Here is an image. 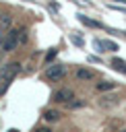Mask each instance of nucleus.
<instances>
[{
	"label": "nucleus",
	"instance_id": "obj_18",
	"mask_svg": "<svg viewBox=\"0 0 126 132\" xmlns=\"http://www.w3.org/2000/svg\"><path fill=\"white\" fill-rule=\"evenodd\" d=\"M8 132H19V130H8Z\"/></svg>",
	"mask_w": 126,
	"mask_h": 132
},
{
	"label": "nucleus",
	"instance_id": "obj_10",
	"mask_svg": "<svg viewBox=\"0 0 126 132\" xmlns=\"http://www.w3.org/2000/svg\"><path fill=\"white\" fill-rule=\"evenodd\" d=\"M114 87H116V82H109V80H103V82H99V85H97V91H101V93H103V91H112Z\"/></svg>",
	"mask_w": 126,
	"mask_h": 132
},
{
	"label": "nucleus",
	"instance_id": "obj_17",
	"mask_svg": "<svg viewBox=\"0 0 126 132\" xmlns=\"http://www.w3.org/2000/svg\"><path fill=\"white\" fill-rule=\"evenodd\" d=\"M2 41H4V31H0V47H2Z\"/></svg>",
	"mask_w": 126,
	"mask_h": 132
},
{
	"label": "nucleus",
	"instance_id": "obj_9",
	"mask_svg": "<svg viewBox=\"0 0 126 132\" xmlns=\"http://www.w3.org/2000/svg\"><path fill=\"white\" fill-rule=\"evenodd\" d=\"M43 120H45V122H58V120H60V111H58V109H45Z\"/></svg>",
	"mask_w": 126,
	"mask_h": 132
},
{
	"label": "nucleus",
	"instance_id": "obj_2",
	"mask_svg": "<svg viewBox=\"0 0 126 132\" xmlns=\"http://www.w3.org/2000/svg\"><path fill=\"white\" fill-rule=\"evenodd\" d=\"M17 45H21V33H19V29H12L4 35L2 52H12V50H17Z\"/></svg>",
	"mask_w": 126,
	"mask_h": 132
},
{
	"label": "nucleus",
	"instance_id": "obj_16",
	"mask_svg": "<svg viewBox=\"0 0 126 132\" xmlns=\"http://www.w3.org/2000/svg\"><path fill=\"white\" fill-rule=\"evenodd\" d=\"M72 41H74L76 45H83V39H81V37H76V35H72Z\"/></svg>",
	"mask_w": 126,
	"mask_h": 132
},
{
	"label": "nucleus",
	"instance_id": "obj_7",
	"mask_svg": "<svg viewBox=\"0 0 126 132\" xmlns=\"http://www.w3.org/2000/svg\"><path fill=\"white\" fill-rule=\"evenodd\" d=\"M95 45H99V47H103V50H107V52H114V50H118V43H114V41H107V39H95Z\"/></svg>",
	"mask_w": 126,
	"mask_h": 132
},
{
	"label": "nucleus",
	"instance_id": "obj_5",
	"mask_svg": "<svg viewBox=\"0 0 126 132\" xmlns=\"http://www.w3.org/2000/svg\"><path fill=\"white\" fill-rule=\"evenodd\" d=\"M76 78L78 80H95V72L89 68H78L76 70Z\"/></svg>",
	"mask_w": 126,
	"mask_h": 132
},
{
	"label": "nucleus",
	"instance_id": "obj_11",
	"mask_svg": "<svg viewBox=\"0 0 126 132\" xmlns=\"http://www.w3.org/2000/svg\"><path fill=\"white\" fill-rule=\"evenodd\" d=\"M101 107H109V105H116L118 101H116V97H101Z\"/></svg>",
	"mask_w": 126,
	"mask_h": 132
},
{
	"label": "nucleus",
	"instance_id": "obj_15",
	"mask_svg": "<svg viewBox=\"0 0 126 132\" xmlns=\"http://www.w3.org/2000/svg\"><path fill=\"white\" fill-rule=\"evenodd\" d=\"M33 132H52V130H50L48 126H37V128H35Z\"/></svg>",
	"mask_w": 126,
	"mask_h": 132
},
{
	"label": "nucleus",
	"instance_id": "obj_13",
	"mask_svg": "<svg viewBox=\"0 0 126 132\" xmlns=\"http://www.w3.org/2000/svg\"><path fill=\"white\" fill-rule=\"evenodd\" d=\"M0 25H2V29L10 27V16H8V14H2V19H0Z\"/></svg>",
	"mask_w": 126,
	"mask_h": 132
},
{
	"label": "nucleus",
	"instance_id": "obj_6",
	"mask_svg": "<svg viewBox=\"0 0 126 132\" xmlns=\"http://www.w3.org/2000/svg\"><path fill=\"white\" fill-rule=\"evenodd\" d=\"M109 66H112L114 70L126 74V62H124V60H120V58H112V60H109Z\"/></svg>",
	"mask_w": 126,
	"mask_h": 132
},
{
	"label": "nucleus",
	"instance_id": "obj_14",
	"mask_svg": "<svg viewBox=\"0 0 126 132\" xmlns=\"http://www.w3.org/2000/svg\"><path fill=\"white\" fill-rule=\"evenodd\" d=\"M56 54H58V52H56V50H52V52H50V54L45 56V62H52V60L56 58Z\"/></svg>",
	"mask_w": 126,
	"mask_h": 132
},
{
	"label": "nucleus",
	"instance_id": "obj_1",
	"mask_svg": "<svg viewBox=\"0 0 126 132\" xmlns=\"http://www.w3.org/2000/svg\"><path fill=\"white\" fill-rule=\"evenodd\" d=\"M21 72V62H8V64H2L0 66V82L4 80H14V76Z\"/></svg>",
	"mask_w": 126,
	"mask_h": 132
},
{
	"label": "nucleus",
	"instance_id": "obj_3",
	"mask_svg": "<svg viewBox=\"0 0 126 132\" xmlns=\"http://www.w3.org/2000/svg\"><path fill=\"white\" fill-rule=\"evenodd\" d=\"M66 74V66L64 64H50L45 68V78L48 80H60Z\"/></svg>",
	"mask_w": 126,
	"mask_h": 132
},
{
	"label": "nucleus",
	"instance_id": "obj_4",
	"mask_svg": "<svg viewBox=\"0 0 126 132\" xmlns=\"http://www.w3.org/2000/svg\"><path fill=\"white\" fill-rule=\"evenodd\" d=\"M74 99V91L72 89H58L56 93H54V101L56 103H68V101H72Z\"/></svg>",
	"mask_w": 126,
	"mask_h": 132
},
{
	"label": "nucleus",
	"instance_id": "obj_19",
	"mask_svg": "<svg viewBox=\"0 0 126 132\" xmlns=\"http://www.w3.org/2000/svg\"><path fill=\"white\" fill-rule=\"evenodd\" d=\"M122 132H126V130H122Z\"/></svg>",
	"mask_w": 126,
	"mask_h": 132
},
{
	"label": "nucleus",
	"instance_id": "obj_12",
	"mask_svg": "<svg viewBox=\"0 0 126 132\" xmlns=\"http://www.w3.org/2000/svg\"><path fill=\"white\" fill-rule=\"evenodd\" d=\"M83 105H85V103H83V101H78L76 97H74L72 101H68V103H66V107H68V109H76V107H83Z\"/></svg>",
	"mask_w": 126,
	"mask_h": 132
},
{
	"label": "nucleus",
	"instance_id": "obj_8",
	"mask_svg": "<svg viewBox=\"0 0 126 132\" xmlns=\"http://www.w3.org/2000/svg\"><path fill=\"white\" fill-rule=\"evenodd\" d=\"M78 21L83 23V25H87V27H95V29H105L101 23H97V21H91L89 16H85V14H78Z\"/></svg>",
	"mask_w": 126,
	"mask_h": 132
}]
</instances>
